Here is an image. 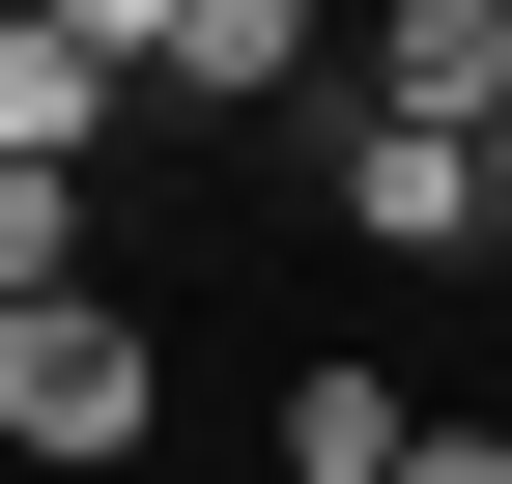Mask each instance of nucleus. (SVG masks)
<instances>
[{"instance_id": "nucleus-1", "label": "nucleus", "mask_w": 512, "mask_h": 484, "mask_svg": "<svg viewBox=\"0 0 512 484\" xmlns=\"http://www.w3.org/2000/svg\"><path fill=\"white\" fill-rule=\"evenodd\" d=\"M143 428H171V342L114 314V285L0 314V456H57V484H86V456H143Z\"/></svg>"}, {"instance_id": "nucleus-2", "label": "nucleus", "mask_w": 512, "mask_h": 484, "mask_svg": "<svg viewBox=\"0 0 512 484\" xmlns=\"http://www.w3.org/2000/svg\"><path fill=\"white\" fill-rule=\"evenodd\" d=\"M342 114H427V143H484V114H512V0H370V29H342Z\"/></svg>"}, {"instance_id": "nucleus-3", "label": "nucleus", "mask_w": 512, "mask_h": 484, "mask_svg": "<svg viewBox=\"0 0 512 484\" xmlns=\"http://www.w3.org/2000/svg\"><path fill=\"white\" fill-rule=\"evenodd\" d=\"M313 171L370 257H484V143H427V114H313Z\"/></svg>"}, {"instance_id": "nucleus-4", "label": "nucleus", "mask_w": 512, "mask_h": 484, "mask_svg": "<svg viewBox=\"0 0 512 484\" xmlns=\"http://www.w3.org/2000/svg\"><path fill=\"white\" fill-rule=\"evenodd\" d=\"M143 86H171V114H342V29H313V0H171Z\"/></svg>"}, {"instance_id": "nucleus-5", "label": "nucleus", "mask_w": 512, "mask_h": 484, "mask_svg": "<svg viewBox=\"0 0 512 484\" xmlns=\"http://www.w3.org/2000/svg\"><path fill=\"white\" fill-rule=\"evenodd\" d=\"M114 114H143V86H114V57H57V29H29V0H0V171H86V143H114Z\"/></svg>"}, {"instance_id": "nucleus-6", "label": "nucleus", "mask_w": 512, "mask_h": 484, "mask_svg": "<svg viewBox=\"0 0 512 484\" xmlns=\"http://www.w3.org/2000/svg\"><path fill=\"white\" fill-rule=\"evenodd\" d=\"M427 428H399V371H285V484H399Z\"/></svg>"}, {"instance_id": "nucleus-7", "label": "nucleus", "mask_w": 512, "mask_h": 484, "mask_svg": "<svg viewBox=\"0 0 512 484\" xmlns=\"http://www.w3.org/2000/svg\"><path fill=\"white\" fill-rule=\"evenodd\" d=\"M86 285V171H0V314H57Z\"/></svg>"}, {"instance_id": "nucleus-8", "label": "nucleus", "mask_w": 512, "mask_h": 484, "mask_svg": "<svg viewBox=\"0 0 512 484\" xmlns=\"http://www.w3.org/2000/svg\"><path fill=\"white\" fill-rule=\"evenodd\" d=\"M29 29H57V57H114V86H143V57H171V0H29Z\"/></svg>"}, {"instance_id": "nucleus-9", "label": "nucleus", "mask_w": 512, "mask_h": 484, "mask_svg": "<svg viewBox=\"0 0 512 484\" xmlns=\"http://www.w3.org/2000/svg\"><path fill=\"white\" fill-rule=\"evenodd\" d=\"M399 484H512V428H427V456H399Z\"/></svg>"}, {"instance_id": "nucleus-10", "label": "nucleus", "mask_w": 512, "mask_h": 484, "mask_svg": "<svg viewBox=\"0 0 512 484\" xmlns=\"http://www.w3.org/2000/svg\"><path fill=\"white\" fill-rule=\"evenodd\" d=\"M484 257H512V114H484Z\"/></svg>"}]
</instances>
